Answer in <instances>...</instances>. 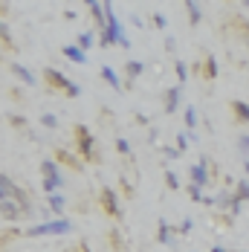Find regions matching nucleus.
Returning <instances> with one entry per match:
<instances>
[{"instance_id": "obj_21", "label": "nucleus", "mask_w": 249, "mask_h": 252, "mask_svg": "<svg viewBox=\"0 0 249 252\" xmlns=\"http://www.w3.org/2000/svg\"><path fill=\"white\" fill-rule=\"evenodd\" d=\"M174 67H177V78H180V84H186V81H188V64L177 58V61H174Z\"/></svg>"}, {"instance_id": "obj_34", "label": "nucleus", "mask_w": 249, "mask_h": 252, "mask_svg": "<svg viewBox=\"0 0 249 252\" xmlns=\"http://www.w3.org/2000/svg\"><path fill=\"white\" fill-rule=\"evenodd\" d=\"M174 47H177V44H174V38L168 35V38H165V50H168V52H174Z\"/></svg>"}, {"instance_id": "obj_20", "label": "nucleus", "mask_w": 249, "mask_h": 252, "mask_svg": "<svg viewBox=\"0 0 249 252\" xmlns=\"http://www.w3.org/2000/svg\"><path fill=\"white\" fill-rule=\"evenodd\" d=\"M75 44H78V47H81V50L87 52V50H90V47H93V44H96V38H93V32H81V35H78V41H75Z\"/></svg>"}, {"instance_id": "obj_32", "label": "nucleus", "mask_w": 249, "mask_h": 252, "mask_svg": "<svg viewBox=\"0 0 249 252\" xmlns=\"http://www.w3.org/2000/svg\"><path fill=\"white\" fill-rule=\"evenodd\" d=\"M12 125H15L18 130H21V127L26 125V119H24V116H12Z\"/></svg>"}, {"instance_id": "obj_3", "label": "nucleus", "mask_w": 249, "mask_h": 252, "mask_svg": "<svg viewBox=\"0 0 249 252\" xmlns=\"http://www.w3.org/2000/svg\"><path fill=\"white\" fill-rule=\"evenodd\" d=\"M73 232V220L67 218H55L47 223H38V226L29 229V238H44V235H70Z\"/></svg>"}, {"instance_id": "obj_13", "label": "nucleus", "mask_w": 249, "mask_h": 252, "mask_svg": "<svg viewBox=\"0 0 249 252\" xmlns=\"http://www.w3.org/2000/svg\"><path fill=\"white\" fill-rule=\"evenodd\" d=\"M0 189H3V191H0V197H3V200H12V197L18 194V186H15V183L9 180V174L0 177Z\"/></svg>"}, {"instance_id": "obj_29", "label": "nucleus", "mask_w": 249, "mask_h": 252, "mask_svg": "<svg viewBox=\"0 0 249 252\" xmlns=\"http://www.w3.org/2000/svg\"><path fill=\"white\" fill-rule=\"evenodd\" d=\"M238 145H241V151H244V154L249 157V133H244V136L238 139Z\"/></svg>"}, {"instance_id": "obj_15", "label": "nucleus", "mask_w": 249, "mask_h": 252, "mask_svg": "<svg viewBox=\"0 0 249 252\" xmlns=\"http://www.w3.org/2000/svg\"><path fill=\"white\" fill-rule=\"evenodd\" d=\"M186 6V15H188V24L191 26H197L200 21H203V12H200V6L194 3V0H188V3H183Z\"/></svg>"}, {"instance_id": "obj_35", "label": "nucleus", "mask_w": 249, "mask_h": 252, "mask_svg": "<svg viewBox=\"0 0 249 252\" xmlns=\"http://www.w3.org/2000/svg\"><path fill=\"white\" fill-rule=\"evenodd\" d=\"M212 252H232V250H226V247H220V244H215V247H212Z\"/></svg>"}, {"instance_id": "obj_18", "label": "nucleus", "mask_w": 249, "mask_h": 252, "mask_svg": "<svg viewBox=\"0 0 249 252\" xmlns=\"http://www.w3.org/2000/svg\"><path fill=\"white\" fill-rule=\"evenodd\" d=\"M101 200L107 203V209H110V215H113V218H119V203H116V197H113V191H110V189H104V197H101Z\"/></svg>"}, {"instance_id": "obj_4", "label": "nucleus", "mask_w": 249, "mask_h": 252, "mask_svg": "<svg viewBox=\"0 0 249 252\" xmlns=\"http://www.w3.org/2000/svg\"><path fill=\"white\" fill-rule=\"evenodd\" d=\"M44 76H47V81H50L52 87H64V93H67L70 99H75V96L81 93V87H78V84H73V81L64 76V73H58V70H52V67H47V70H44Z\"/></svg>"}, {"instance_id": "obj_1", "label": "nucleus", "mask_w": 249, "mask_h": 252, "mask_svg": "<svg viewBox=\"0 0 249 252\" xmlns=\"http://www.w3.org/2000/svg\"><path fill=\"white\" fill-rule=\"evenodd\" d=\"M104 12H107V24H104V29H101V44L104 47H124V50H130V41L124 38L122 32V24H119V18L113 15V6L110 3H104Z\"/></svg>"}, {"instance_id": "obj_16", "label": "nucleus", "mask_w": 249, "mask_h": 252, "mask_svg": "<svg viewBox=\"0 0 249 252\" xmlns=\"http://www.w3.org/2000/svg\"><path fill=\"white\" fill-rule=\"evenodd\" d=\"M232 113L238 122H249V104L247 101H232Z\"/></svg>"}, {"instance_id": "obj_33", "label": "nucleus", "mask_w": 249, "mask_h": 252, "mask_svg": "<svg viewBox=\"0 0 249 252\" xmlns=\"http://www.w3.org/2000/svg\"><path fill=\"white\" fill-rule=\"evenodd\" d=\"M180 232L188 235V232H191V220H183V223H180Z\"/></svg>"}, {"instance_id": "obj_22", "label": "nucleus", "mask_w": 249, "mask_h": 252, "mask_svg": "<svg viewBox=\"0 0 249 252\" xmlns=\"http://www.w3.org/2000/svg\"><path fill=\"white\" fill-rule=\"evenodd\" d=\"M159 244H171V229H168V223L165 220H159V238H156Z\"/></svg>"}, {"instance_id": "obj_19", "label": "nucleus", "mask_w": 249, "mask_h": 252, "mask_svg": "<svg viewBox=\"0 0 249 252\" xmlns=\"http://www.w3.org/2000/svg\"><path fill=\"white\" fill-rule=\"evenodd\" d=\"M235 200H238V203L249 200V183H247V180H241V183L235 186Z\"/></svg>"}, {"instance_id": "obj_24", "label": "nucleus", "mask_w": 249, "mask_h": 252, "mask_svg": "<svg viewBox=\"0 0 249 252\" xmlns=\"http://www.w3.org/2000/svg\"><path fill=\"white\" fill-rule=\"evenodd\" d=\"M41 125L47 127V130H55V127H58V116H55V113H44V116H41Z\"/></svg>"}, {"instance_id": "obj_8", "label": "nucleus", "mask_w": 249, "mask_h": 252, "mask_svg": "<svg viewBox=\"0 0 249 252\" xmlns=\"http://www.w3.org/2000/svg\"><path fill=\"white\" fill-rule=\"evenodd\" d=\"M12 76H18L26 87H35V84H38V78L32 76V70H26L24 64H18V61H12Z\"/></svg>"}, {"instance_id": "obj_31", "label": "nucleus", "mask_w": 249, "mask_h": 252, "mask_svg": "<svg viewBox=\"0 0 249 252\" xmlns=\"http://www.w3.org/2000/svg\"><path fill=\"white\" fill-rule=\"evenodd\" d=\"M154 24L159 26V29H165V26H168V21H165V15H159V12H156V15H154Z\"/></svg>"}, {"instance_id": "obj_6", "label": "nucleus", "mask_w": 249, "mask_h": 252, "mask_svg": "<svg viewBox=\"0 0 249 252\" xmlns=\"http://www.w3.org/2000/svg\"><path fill=\"white\" fill-rule=\"evenodd\" d=\"M180 104H183V87H180V84H177V87H168V90H165V101H162V110L171 116V113L180 110Z\"/></svg>"}, {"instance_id": "obj_10", "label": "nucleus", "mask_w": 249, "mask_h": 252, "mask_svg": "<svg viewBox=\"0 0 249 252\" xmlns=\"http://www.w3.org/2000/svg\"><path fill=\"white\" fill-rule=\"evenodd\" d=\"M87 6H90V15H93V21L99 24V29H104V24H107V12H104V3H99V0H90Z\"/></svg>"}, {"instance_id": "obj_28", "label": "nucleus", "mask_w": 249, "mask_h": 252, "mask_svg": "<svg viewBox=\"0 0 249 252\" xmlns=\"http://www.w3.org/2000/svg\"><path fill=\"white\" fill-rule=\"evenodd\" d=\"M177 148H180V154L188 148V133H186V130H183V133H177Z\"/></svg>"}, {"instance_id": "obj_7", "label": "nucleus", "mask_w": 249, "mask_h": 252, "mask_svg": "<svg viewBox=\"0 0 249 252\" xmlns=\"http://www.w3.org/2000/svg\"><path fill=\"white\" fill-rule=\"evenodd\" d=\"M61 52H64V58H70L73 64H81V67L87 64V52L81 50L78 44H67V47H61Z\"/></svg>"}, {"instance_id": "obj_30", "label": "nucleus", "mask_w": 249, "mask_h": 252, "mask_svg": "<svg viewBox=\"0 0 249 252\" xmlns=\"http://www.w3.org/2000/svg\"><path fill=\"white\" fill-rule=\"evenodd\" d=\"M162 154H165V159H177L180 157V148H162Z\"/></svg>"}, {"instance_id": "obj_2", "label": "nucleus", "mask_w": 249, "mask_h": 252, "mask_svg": "<svg viewBox=\"0 0 249 252\" xmlns=\"http://www.w3.org/2000/svg\"><path fill=\"white\" fill-rule=\"evenodd\" d=\"M41 177H44V180H41V189L47 191V197H52V194L64 186V177H61L58 165H55L52 159H44V162H41Z\"/></svg>"}, {"instance_id": "obj_27", "label": "nucleus", "mask_w": 249, "mask_h": 252, "mask_svg": "<svg viewBox=\"0 0 249 252\" xmlns=\"http://www.w3.org/2000/svg\"><path fill=\"white\" fill-rule=\"evenodd\" d=\"M215 76H218V64H215V58L209 55V58H206V78H215Z\"/></svg>"}, {"instance_id": "obj_23", "label": "nucleus", "mask_w": 249, "mask_h": 252, "mask_svg": "<svg viewBox=\"0 0 249 252\" xmlns=\"http://www.w3.org/2000/svg\"><path fill=\"white\" fill-rule=\"evenodd\" d=\"M165 186H168L171 191H180V180H177V174L171 168H165Z\"/></svg>"}, {"instance_id": "obj_9", "label": "nucleus", "mask_w": 249, "mask_h": 252, "mask_svg": "<svg viewBox=\"0 0 249 252\" xmlns=\"http://www.w3.org/2000/svg\"><path fill=\"white\" fill-rule=\"evenodd\" d=\"M3 220H18V218H24V209H21V203L15 200H3Z\"/></svg>"}, {"instance_id": "obj_17", "label": "nucleus", "mask_w": 249, "mask_h": 252, "mask_svg": "<svg viewBox=\"0 0 249 252\" xmlns=\"http://www.w3.org/2000/svg\"><path fill=\"white\" fill-rule=\"evenodd\" d=\"M47 200H50V212H52V215L64 218V206H67V200H64L61 194H52V197H47Z\"/></svg>"}, {"instance_id": "obj_36", "label": "nucleus", "mask_w": 249, "mask_h": 252, "mask_svg": "<svg viewBox=\"0 0 249 252\" xmlns=\"http://www.w3.org/2000/svg\"><path fill=\"white\" fill-rule=\"evenodd\" d=\"M244 6H247V9H249V0H244Z\"/></svg>"}, {"instance_id": "obj_25", "label": "nucleus", "mask_w": 249, "mask_h": 252, "mask_svg": "<svg viewBox=\"0 0 249 252\" xmlns=\"http://www.w3.org/2000/svg\"><path fill=\"white\" fill-rule=\"evenodd\" d=\"M116 151L122 154V157H133V151H130V145H127L124 136H116Z\"/></svg>"}, {"instance_id": "obj_11", "label": "nucleus", "mask_w": 249, "mask_h": 252, "mask_svg": "<svg viewBox=\"0 0 249 252\" xmlns=\"http://www.w3.org/2000/svg\"><path fill=\"white\" fill-rule=\"evenodd\" d=\"M145 73V64L142 61H124V76H127V84L133 81V78H139Z\"/></svg>"}, {"instance_id": "obj_26", "label": "nucleus", "mask_w": 249, "mask_h": 252, "mask_svg": "<svg viewBox=\"0 0 249 252\" xmlns=\"http://www.w3.org/2000/svg\"><path fill=\"white\" fill-rule=\"evenodd\" d=\"M186 191H188V197H191L194 203H203V200H206V197H203V189H200V186H194V183H191Z\"/></svg>"}, {"instance_id": "obj_12", "label": "nucleus", "mask_w": 249, "mask_h": 252, "mask_svg": "<svg viewBox=\"0 0 249 252\" xmlns=\"http://www.w3.org/2000/svg\"><path fill=\"white\" fill-rule=\"evenodd\" d=\"M101 78H104V81H107V84H110L113 90H122V87H124V84H122V78L116 76V70H113V67H107V64L101 67Z\"/></svg>"}, {"instance_id": "obj_5", "label": "nucleus", "mask_w": 249, "mask_h": 252, "mask_svg": "<svg viewBox=\"0 0 249 252\" xmlns=\"http://www.w3.org/2000/svg\"><path fill=\"white\" fill-rule=\"evenodd\" d=\"M206 165H209V159H206V157H200L197 162L188 168L191 183H194V186H200V189H206V186H209V168H206Z\"/></svg>"}, {"instance_id": "obj_14", "label": "nucleus", "mask_w": 249, "mask_h": 252, "mask_svg": "<svg viewBox=\"0 0 249 252\" xmlns=\"http://www.w3.org/2000/svg\"><path fill=\"white\" fill-rule=\"evenodd\" d=\"M183 116H186V133H197V110H194V104H188L183 110Z\"/></svg>"}]
</instances>
